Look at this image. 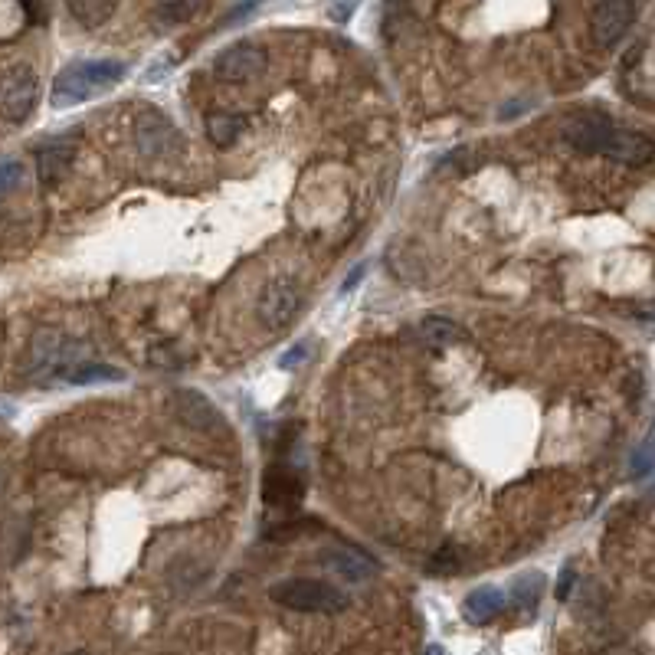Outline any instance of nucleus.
<instances>
[{
    "label": "nucleus",
    "mask_w": 655,
    "mask_h": 655,
    "mask_svg": "<svg viewBox=\"0 0 655 655\" xmlns=\"http://www.w3.org/2000/svg\"><path fill=\"white\" fill-rule=\"evenodd\" d=\"M128 66L118 59H86V63H69L63 73L56 76L50 102L53 109H73L95 99V95L109 92L112 86L125 79Z\"/></svg>",
    "instance_id": "1"
},
{
    "label": "nucleus",
    "mask_w": 655,
    "mask_h": 655,
    "mask_svg": "<svg viewBox=\"0 0 655 655\" xmlns=\"http://www.w3.org/2000/svg\"><path fill=\"white\" fill-rule=\"evenodd\" d=\"M269 600L295 613H325V616L344 613L351 606V597L344 590H338L335 583L312 580V577L279 580L276 587L269 590Z\"/></svg>",
    "instance_id": "2"
},
{
    "label": "nucleus",
    "mask_w": 655,
    "mask_h": 655,
    "mask_svg": "<svg viewBox=\"0 0 655 655\" xmlns=\"http://www.w3.org/2000/svg\"><path fill=\"white\" fill-rule=\"evenodd\" d=\"M82 361V344L63 331L43 328L30 344V377L37 384H63L66 374Z\"/></svg>",
    "instance_id": "3"
},
{
    "label": "nucleus",
    "mask_w": 655,
    "mask_h": 655,
    "mask_svg": "<svg viewBox=\"0 0 655 655\" xmlns=\"http://www.w3.org/2000/svg\"><path fill=\"white\" fill-rule=\"evenodd\" d=\"M131 135H135V148L141 158L148 161H171V158H181L184 154V135L181 128L164 112L158 109H141L135 115V128H131Z\"/></svg>",
    "instance_id": "4"
},
{
    "label": "nucleus",
    "mask_w": 655,
    "mask_h": 655,
    "mask_svg": "<svg viewBox=\"0 0 655 655\" xmlns=\"http://www.w3.org/2000/svg\"><path fill=\"white\" fill-rule=\"evenodd\" d=\"M302 302H305V295H302L299 282H295L292 276H272L266 285H262V292L256 299V315L266 328L279 331L302 312Z\"/></svg>",
    "instance_id": "5"
},
{
    "label": "nucleus",
    "mask_w": 655,
    "mask_h": 655,
    "mask_svg": "<svg viewBox=\"0 0 655 655\" xmlns=\"http://www.w3.org/2000/svg\"><path fill=\"white\" fill-rule=\"evenodd\" d=\"M40 99V79L30 66H14L0 76V118L10 125L27 122L37 109Z\"/></svg>",
    "instance_id": "6"
},
{
    "label": "nucleus",
    "mask_w": 655,
    "mask_h": 655,
    "mask_svg": "<svg viewBox=\"0 0 655 655\" xmlns=\"http://www.w3.org/2000/svg\"><path fill=\"white\" fill-rule=\"evenodd\" d=\"M561 131L570 148H577L583 154H603L616 131V122L600 109H583L570 115Z\"/></svg>",
    "instance_id": "7"
},
{
    "label": "nucleus",
    "mask_w": 655,
    "mask_h": 655,
    "mask_svg": "<svg viewBox=\"0 0 655 655\" xmlns=\"http://www.w3.org/2000/svg\"><path fill=\"white\" fill-rule=\"evenodd\" d=\"M174 413L177 420L184 426H190L194 433H204V436H230V423L226 416L213 407V403L204 397L200 390H174Z\"/></svg>",
    "instance_id": "8"
},
{
    "label": "nucleus",
    "mask_w": 655,
    "mask_h": 655,
    "mask_svg": "<svg viewBox=\"0 0 655 655\" xmlns=\"http://www.w3.org/2000/svg\"><path fill=\"white\" fill-rule=\"evenodd\" d=\"M262 505L276 508V511H295L305 498V479L302 472L289 466V462H272V466L262 472Z\"/></svg>",
    "instance_id": "9"
},
{
    "label": "nucleus",
    "mask_w": 655,
    "mask_h": 655,
    "mask_svg": "<svg viewBox=\"0 0 655 655\" xmlns=\"http://www.w3.org/2000/svg\"><path fill=\"white\" fill-rule=\"evenodd\" d=\"M213 73L226 82H249L266 73V50L249 40H240L233 46H226V50L217 53L213 59Z\"/></svg>",
    "instance_id": "10"
},
{
    "label": "nucleus",
    "mask_w": 655,
    "mask_h": 655,
    "mask_svg": "<svg viewBox=\"0 0 655 655\" xmlns=\"http://www.w3.org/2000/svg\"><path fill=\"white\" fill-rule=\"evenodd\" d=\"M636 20V4L633 0H603L597 4V10L590 14V33H593V43L610 50L619 40L626 37L629 27Z\"/></svg>",
    "instance_id": "11"
},
{
    "label": "nucleus",
    "mask_w": 655,
    "mask_h": 655,
    "mask_svg": "<svg viewBox=\"0 0 655 655\" xmlns=\"http://www.w3.org/2000/svg\"><path fill=\"white\" fill-rule=\"evenodd\" d=\"M321 567H328L331 574L348 580V583H364L377 574V561H371L361 547L354 544H338V547H328V551L318 554Z\"/></svg>",
    "instance_id": "12"
},
{
    "label": "nucleus",
    "mask_w": 655,
    "mask_h": 655,
    "mask_svg": "<svg viewBox=\"0 0 655 655\" xmlns=\"http://www.w3.org/2000/svg\"><path fill=\"white\" fill-rule=\"evenodd\" d=\"M76 161V138L73 135H59L53 141L37 148V177L43 187H56L69 174Z\"/></svg>",
    "instance_id": "13"
},
{
    "label": "nucleus",
    "mask_w": 655,
    "mask_h": 655,
    "mask_svg": "<svg viewBox=\"0 0 655 655\" xmlns=\"http://www.w3.org/2000/svg\"><path fill=\"white\" fill-rule=\"evenodd\" d=\"M603 158H610L616 164H629V168H646L652 161V138L642 135V131H629V128L616 125Z\"/></svg>",
    "instance_id": "14"
},
{
    "label": "nucleus",
    "mask_w": 655,
    "mask_h": 655,
    "mask_svg": "<svg viewBox=\"0 0 655 655\" xmlns=\"http://www.w3.org/2000/svg\"><path fill=\"white\" fill-rule=\"evenodd\" d=\"M505 590L502 587H492V583H485V587H475L466 600H462V616L469 619L472 626H485L492 623V619L505 610Z\"/></svg>",
    "instance_id": "15"
},
{
    "label": "nucleus",
    "mask_w": 655,
    "mask_h": 655,
    "mask_svg": "<svg viewBox=\"0 0 655 655\" xmlns=\"http://www.w3.org/2000/svg\"><path fill=\"white\" fill-rule=\"evenodd\" d=\"M66 7H69V14H73V20L79 23V27L99 30L115 17L118 0H66Z\"/></svg>",
    "instance_id": "16"
},
{
    "label": "nucleus",
    "mask_w": 655,
    "mask_h": 655,
    "mask_svg": "<svg viewBox=\"0 0 655 655\" xmlns=\"http://www.w3.org/2000/svg\"><path fill=\"white\" fill-rule=\"evenodd\" d=\"M118 384L125 380L122 367H112V364H99V361H79L73 371L66 374L63 384H76V387H89V384Z\"/></svg>",
    "instance_id": "17"
},
{
    "label": "nucleus",
    "mask_w": 655,
    "mask_h": 655,
    "mask_svg": "<svg viewBox=\"0 0 655 655\" xmlns=\"http://www.w3.org/2000/svg\"><path fill=\"white\" fill-rule=\"evenodd\" d=\"M420 338L430 344V348L439 351V348H449V344H456V341H466V331H462L456 321L430 315V318L420 321Z\"/></svg>",
    "instance_id": "18"
},
{
    "label": "nucleus",
    "mask_w": 655,
    "mask_h": 655,
    "mask_svg": "<svg viewBox=\"0 0 655 655\" xmlns=\"http://www.w3.org/2000/svg\"><path fill=\"white\" fill-rule=\"evenodd\" d=\"M544 583H547V577L541 574V570H531V574L515 577V583H511V603H515L518 610H528L531 613L534 606L541 603Z\"/></svg>",
    "instance_id": "19"
},
{
    "label": "nucleus",
    "mask_w": 655,
    "mask_h": 655,
    "mask_svg": "<svg viewBox=\"0 0 655 655\" xmlns=\"http://www.w3.org/2000/svg\"><path fill=\"white\" fill-rule=\"evenodd\" d=\"M246 128V118L233 115V112H213L207 118V135L217 148H230L236 138H240V131Z\"/></svg>",
    "instance_id": "20"
},
{
    "label": "nucleus",
    "mask_w": 655,
    "mask_h": 655,
    "mask_svg": "<svg viewBox=\"0 0 655 655\" xmlns=\"http://www.w3.org/2000/svg\"><path fill=\"white\" fill-rule=\"evenodd\" d=\"M325 524L318 518H299V521H282V524H272V528L262 531V538L272 541V544H289V541H299V538H308V534L321 531Z\"/></svg>",
    "instance_id": "21"
},
{
    "label": "nucleus",
    "mask_w": 655,
    "mask_h": 655,
    "mask_svg": "<svg viewBox=\"0 0 655 655\" xmlns=\"http://www.w3.org/2000/svg\"><path fill=\"white\" fill-rule=\"evenodd\" d=\"M466 551L456 544H443L439 551L426 561V574H439V577H446V574H459L462 564H466V557H462Z\"/></svg>",
    "instance_id": "22"
},
{
    "label": "nucleus",
    "mask_w": 655,
    "mask_h": 655,
    "mask_svg": "<svg viewBox=\"0 0 655 655\" xmlns=\"http://www.w3.org/2000/svg\"><path fill=\"white\" fill-rule=\"evenodd\" d=\"M197 7H200V0H171V4L161 10L158 20H164V23H181V20H187V17H194Z\"/></svg>",
    "instance_id": "23"
},
{
    "label": "nucleus",
    "mask_w": 655,
    "mask_h": 655,
    "mask_svg": "<svg viewBox=\"0 0 655 655\" xmlns=\"http://www.w3.org/2000/svg\"><path fill=\"white\" fill-rule=\"evenodd\" d=\"M20 181H23V164L20 161H4V164H0V197H7Z\"/></svg>",
    "instance_id": "24"
},
{
    "label": "nucleus",
    "mask_w": 655,
    "mask_h": 655,
    "mask_svg": "<svg viewBox=\"0 0 655 655\" xmlns=\"http://www.w3.org/2000/svg\"><path fill=\"white\" fill-rule=\"evenodd\" d=\"M357 4H361V0H328V17L344 27V23H348V20L354 17Z\"/></svg>",
    "instance_id": "25"
},
{
    "label": "nucleus",
    "mask_w": 655,
    "mask_h": 655,
    "mask_svg": "<svg viewBox=\"0 0 655 655\" xmlns=\"http://www.w3.org/2000/svg\"><path fill=\"white\" fill-rule=\"evenodd\" d=\"M259 7V0H243V4H236L230 14H226L223 20H220V30H226V27H236V23H243L253 10Z\"/></svg>",
    "instance_id": "26"
},
{
    "label": "nucleus",
    "mask_w": 655,
    "mask_h": 655,
    "mask_svg": "<svg viewBox=\"0 0 655 655\" xmlns=\"http://www.w3.org/2000/svg\"><path fill=\"white\" fill-rule=\"evenodd\" d=\"M649 449H652V443L646 439L642 449L633 456V462H629V469H633V479H646V475H649V466H652V452Z\"/></svg>",
    "instance_id": "27"
},
{
    "label": "nucleus",
    "mask_w": 655,
    "mask_h": 655,
    "mask_svg": "<svg viewBox=\"0 0 655 655\" xmlns=\"http://www.w3.org/2000/svg\"><path fill=\"white\" fill-rule=\"evenodd\" d=\"M308 341H302V344H295V351H289V354H282L279 357V367H295V364H302L305 357H308Z\"/></svg>",
    "instance_id": "28"
},
{
    "label": "nucleus",
    "mask_w": 655,
    "mask_h": 655,
    "mask_svg": "<svg viewBox=\"0 0 655 655\" xmlns=\"http://www.w3.org/2000/svg\"><path fill=\"white\" fill-rule=\"evenodd\" d=\"M364 272H367V266H364V262H357V266L351 269V276H348V279H344V282H341V295H351V292L357 289V285H361V279H364Z\"/></svg>",
    "instance_id": "29"
},
{
    "label": "nucleus",
    "mask_w": 655,
    "mask_h": 655,
    "mask_svg": "<svg viewBox=\"0 0 655 655\" xmlns=\"http://www.w3.org/2000/svg\"><path fill=\"white\" fill-rule=\"evenodd\" d=\"M570 587H574V570L564 567L561 580H557V600H567L570 597Z\"/></svg>",
    "instance_id": "30"
},
{
    "label": "nucleus",
    "mask_w": 655,
    "mask_h": 655,
    "mask_svg": "<svg viewBox=\"0 0 655 655\" xmlns=\"http://www.w3.org/2000/svg\"><path fill=\"white\" fill-rule=\"evenodd\" d=\"M423 655H446V652H443V646H436V642H433V646H426Z\"/></svg>",
    "instance_id": "31"
},
{
    "label": "nucleus",
    "mask_w": 655,
    "mask_h": 655,
    "mask_svg": "<svg viewBox=\"0 0 655 655\" xmlns=\"http://www.w3.org/2000/svg\"><path fill=\"white\" fill-rule=\"evenodd\" d=\"M69 655H89V652H69Z\"/></svg>",
    "instance_id": "32"
}]
</instances>
